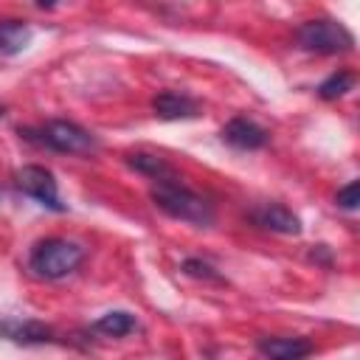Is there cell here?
I'll return each instance as SVG.
<instances>
[{
	"instance_id": "cell-1",
	"label": "cell",
	"mask_w": 360,
	"mask_h": 360,
	"mask_svg": "<svg viewBox=\"0 0 360 360\" xmlns=\"http://www.w3.org/2000/svg\"><path fill=\"white\" fill-rule=\"evenodd\" d=\"M149 194H152V202L174 219H183V222H191V225H211L214 222L211 202L205 197H200L197 191H191L188 186H183L177 174L152 183Z\"/></svg>"
},
{
	"instance_id": "cell-16",
	"label": "cell",
	"mask_w": 360,
	"mask_h": 360,
	"mask_svg": "<svg viewBox=\"0 0 360 360\" xmlns=\"http://www.w3.org/2000/svg\"><path fill=\"white\" fill-rule=\"evenodd\" d=\"M335 202H338L340 208H346V211H354L357 202H360V183H357V180L346 183V186L335 194Z\"/></svg>"
},
{
	"instance_id": "cell-7",
	"label": "cell",
	"mask_w": 360,
	"mask_h": 360,
	"mask_svg": "<svg viewBox=\"0 0 360 360\" xmlns=\"http://www.w3.org/2000/svg\"><path fill=\"white\" fill-rule=\"evenodd\" d=\"M267 138H270L267 129L259 127L256 121L245 118V115H236L222 127V141L228 146L239 149V152H256V149H262L267 143Z\"/></svg>"
},
{
	"instance_id": "cell-10",
	"label": "cell",
	"mask_w": 360,
	"mask_h": 360,
	"mask_svg": "<svg viewBox=\"0 0 360 360\" xmlns=\"http://www.w3.org/2000/svg\"><path fill=\"white\" fill-rule=\"evenodd\" d=\"M259 352L267 360H304L312 354V343L307 338H262Z\"/></svg>"
},
{
	"instance_id": "cell-3",
	"label": "cell",
	"mask_w": 360,
	"mask_h": 360,
	"mask_svg": "<svg viewBox=\"0 0 360 360\" xmlns=\"http://www.w3.org/2000/svg\"><path fill=\"white\" fill-rule=\"evenodd\" d=\"M20 135L37 146H48L62 155H90L98 149V141L93 132L65 118H53L39 129H20Z\"/></svg>"
},
{
	"instance_id": "cell-12",
	"label": "cell",
	"mask_w": 360,
	"mask_h": 360,
	"mask_svg": "<svg viewBox=\"0 0 360 360\" xmlns=\"http://www.w3.org/2000/svg\"><path fill=\"white\" fill-rule=\"evenodd\" d=\"M127 163H129L135 172L152 177L155 183H158V180H166V177H174L172 166H169L160 155H152V152H129V155H127Z\"/></svg>"
},
{
	"instance_id": "cell-6",
	"label": "cell",
	"mask_w": 360,
	"mask_h": 360,
	"mask_svg": "<svg viewBox=\"0 0 360 360\" xmlns=\"http://www.w3.org/2000/svg\"><path fill=\"white\" fill-rule=\"evenodd\" d=\"M0 338L20 343V346H45V343H56V332L42 323V321H20V318H0Z\"/></svg>"
},
{
	"instance_id": "cell-2",
	"label": "cell",
	"mask_w": 360,
	"mask_h": 360,
	"mask_svg": "<svg viewBox=\"0 0 360 360\" xmlns=\"http://www.w3.org/2000/svg\"><path fill=\"white\" fill-rule=\"evenodd\" d=\"M82 262H84V248L62 236L39 239L28 253V267L34 270V276L48 281H59L70 276L73 270H79Z\"/></svg>"
},
{
	"instance_id": "cell-15",
	"label": "cell",
	"mask_w": 360,
	"mask_h": 360,
	"mask_svg": "<svg viewBox=\"0 0 360 360\" xmlns=\"http://www.w3.org/2000/svg\"><path fill=\"white\" fill-rule=\"evenodd\" d=\"M183 273L191 276V278H200V281H211V284H225V278L202 259H186L183 262Z\"/></svg>"
},
{
	"instance_id": "cell-14",
	"label": "cell",
	"mask_w": 360,
	"mask_h": 360,
	"mask_svg": "<svg viewBox=\"0 0 360 360\" xmlns=\"http://www.w3.org/2000/svg\"><path fill=\"white\" fill-rule=\"evenodd\" d=\"M352 87H354V73H352V70H335L332 76H326V79L318 84V96H321L323 101H335V98L346 96Z\"/></svg>"
},
{
	"instance_id": "cell-4",
	"label": "cell",
	"mask_w": 360,
	"mask_h": 360,
	"mask_svg": "<svg viewBox=\"0 0 360 360\" xmlns=\"http://www.w3.org/2000/svg\"><path fill=\"white\" fill-rule=\"evenodd\" d=\"M295 39L304 51L321 53V56H335V53H349L354 48L352 31L338 22V20H307L298 25Z\"/></svg>"
},
{
	"instance_id": "cell-5",
	"label": "cell",
	"mask_w": 360,
	"mask_h": 360,
	"mask_svg": "<svg viewBox=\"0 0 360 360\" xmlns=\"http://www.w3.org/2000/svg\"><path fill=\"white\" fill-rule=\"evenodd\" d=\"M14 183H17V188L25 197L37 200L42 208H48V211H65V202L59 200V186H56L51 169L39 166V163H28V166L17 169Z\"/></svg>"
},
{
	"instance_id": "cell-13",
	"label": "cell",
	"mask_w": 360,
	"mask_h": 360,
	"mask_svg": "<svg viewBox=\"0 0 360 360\" xmlns=\"http://www.w3.org/2000/svg\"><path fill=\"white\" fill-rule=\"evenodd\" d=\"M96 332L107 335V338H124L135 329V318L127 312V309H112V312H104L96 323H93Z\"/></svg>"
},
{
	"instance_id": "cell-8",
	"label": "cell",
	"mask_w": 360,
	"mask_h": 360,
	"mask_svg": "<svg viewBox=\"0 0 360 360\" xmlns=\"http://www.w3.org/2000/svg\"><path fill=\"white\" fill-rule=\"evenodd\" d=\"M253 222L264 231L273 233H287V236H298L301 233V219L281 202H264L253 211Z\"/></svg>"
},
{
	"instance_id": "cell-9",
	"label": "cell",
	"mask_w": 360,
	"mask_h": 360,
	"mask_svg": "<svg viewBox=\"0 0 360 360\" xmlns=\"http://www.w3.org/2000/svg\"><path fill=\"white\" fill-rule=\"evenodd\" d=\"M152 110L158 118L163 121H186V118H197L200 115V104L186 96V93H174V90H163L152 98Z\"/></svg>"
},
{
	"instance_id": "cell-11",
	"label": "cell",
	"mask_w": 360,
	"mask_h": 360,
	"mask_svg": "<svg viewBox=\"0 0 360 360\" xmlns=\"http://www.w3.org/2000/svg\"><path fill=\"white\" fill-rule=\"evenodd\" d=\"M31 42V28L22 20H0V56H14Z\"/></svg>"
},
{
	"instance_id": "cell-17",
	"label": "cell",
	"mask_w": 360,
	"mask_h": 360,
	"mask_svg": "<svg viewBox=\"0 0 360 360\" xmlns=\"http://www.w3.org/2000/svg\"><path fill=\"white\" fill-rule=\"evenodd\" d=\"M0 118H3V107H0Z\"/></svg>"
}]
</instances>
